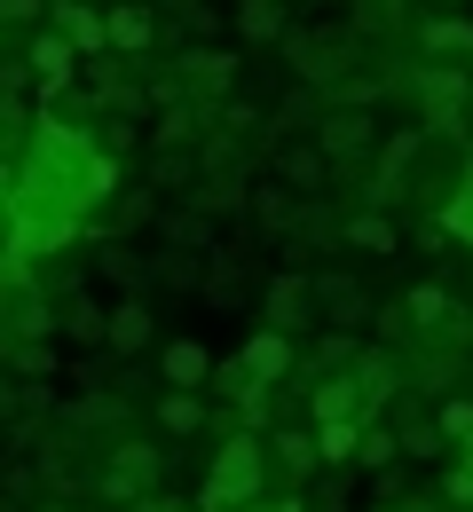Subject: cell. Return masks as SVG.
Returning a JSON list of instances; mask_svg holds the SVG:
<instances>
[{"label":"cell","instance_id":"cell-1","mask_svg":"<svg viewBox=\"0 0 473 512\" xmlns=\"http://www.w3.org/2000/svg\"><path fill=\"white\" fill-rule=\"evenodd\" d=\"M261 481H269V442H253V434H229L221 457H213V473H205V497L198 512H237L261 497Z\"/></svg>","mask_w":473,"mask_h":512},{"label":"cell","instance_id":"cell-2","mask_svg":"<svg viewBox=\"0 0 473 512\" xmlns=\"http://www.w3.org/2000/svg\"><path fill=\"white\" fill-rule=\"evenodd\" d=\"M316 150H324L332 166L363 158V150H371V111H324V119H316Z\"/></svg>","mask_w":473,"mask_h":512},{"label":"cell","instance_id":"cell-3","mask_svg":"<svg viewBox=\"0 0 473 512\" xmlns=\"http://www.w3.org/2000/svg\"><path fill=\"white\" fill-rule=\"evenodd\" d=\"M332 182V158L316 150V142H284L276 150V190H300V197H316Z\"/></svg>","mask_w":473,"mask_h":512},{"label":"cell","instance_id":"cell-4","mask_svg":"<svg viewBox=\"0 0 473 512\" xmlns=\"http://www.w3.org/2000/svg\"><path fill=\"white\" fill-rule=\"evenodd\" d=\"M418 95H426V119H434V127H458L473 79H466V71H450V64H434V71H418Z\"/></svg>","mask_w":473,"mask_h":512},{"label":"cell","instance_id":"cell-5","mask_svg":"<svg viewBox=\"0 0 473 512\" xmlns=\"http://www.w3.org/2000/svg\"><path fill=\"white\" fill-rule=\"evenodd\" d=\"M150 481H158V449H150V442H127V449H119V465L103 473V497H135V505H142V489H150Z\"/></svg>","mask_w":473,"mask_h":512},{"label":"cell","instance_id":"cell-6","mask_svg":"<svg viewBox=\"0 0 473 512\" xmlns=\"http://www.w3.org/2000/svg\"><path fill=\"white\" fill-rule=\"evenodd\" d=\"M269 331H300V323H316V284L308 276H276L269 284Z\"/></svg>","mask_w":473,"mask_h":512},{"label":"cell","instance_id":"cell-7","mask_svg":"<svg viewBox=\"0 0 473 512\" xmlns=\"http://www.w3.org/2000/svg\"><path fill=\"white\" fill-rule=\"evenodd\" d=\"M158 379H166V386H190V394H198V386L213 379V355H205L198 339H166V355H158Z\"/></svg>","mask_w":473,"mask_h":512},{"label":"cell","instance_id":"cell-8","mask_svg":"<svg viewBox=\"0 0 473 512\" xmlns=\"http://www.w3.org/2000/svg\"><path fill=\"white\" fill-rule=\"evenodd\" d=\"M150 339H158V323H150V308H142V300L111 308V323H103V347H111V355H142Z\"/></svg>","mask_w":473,"mask_h":512},{"label":"cell","instance_id":"cell-9","mask_svg":"<svg viewBox=\"0 0 473 512\" xmlns=\"http://www.w3.org/2000/svg\"><path fill=\"white\" fill-rule=\"evenodd\" d=\"M56 32L71 40V56L111 48V40H103V8H87V0H56Z\"/></svg>","mask_w":473,"mask_h":512},{"label":"cell","instance_id":"cell-10","mask_svg":"<svg viewBox=\"0 0 473 512\" xmlns=\"http://www.w3.org/2000/svg\"><path fill=\"white\" fill-rule=\"evenodd\" d=\"M71 64H79V56H71L64 32H40V40H32V79H40V95H56L71 79Z\"/></svg>","mask_w":473,"mask_h":512},{"label":"cell","instance_id":"cell-11","mask_svg":"<svg viewBox=\"0 0 473 512\" xmlns=\"http://www.w3.org/2000/svg\"><path fill=\"white\" fill-rule=\"evenodd\" d=\"M103 323H111L103 300H64V308H56V331H64L71 347H103Z\"/></svg>","mask_w":473,"mask_h":512},{"label":"cell","instance_id":"cell-12","mask_svg":"<svg viewBox=\"0 0 473 512\" xmlns=\"http://www.w3.org/2000/svg\"><path fill=\"white\" fill-rule=\"evenodd\" d=\"M316 308H324V323L355 331V323H363V292H355L347 276H316Z\"/></svg>","mask_w":473,"mask_h":512},{"label":"cell","instance_id":"cell-13","mask_svg":"<svg viewBox=\"0 0 473 512\" xmlns=\"http://www.w3.org/2000/svg\"><path fill=\"white\" fill-rule=\"evenodd\" d=\"M103 40L111 48H150L158 40V16L150 8H103Z\"/></svg>","mask_w":473,"mask_h":512},{"label":"cell","instance_id":"cell-14","mask_svg":"<svg viewBox=\"0 0 473 512\" xmlns=\"http://www.w3.org/2000/svg\"><path fill=\"white\" fill-rule=\"evenodd\" d=\"M442 316H450V292L442 284H410V300L395 308V323H410V331H434Z\"/></svg>","mask_w":473,"mask_h":512},{"label":"cell","instance_id":"cell-15","mask_svg":"<svg viewBox=\"0 0 473 512\" xmlns=\"http://www.w3.org/2000/svg\"><path fill=\"white\" fill-rule=\"evenodd\" d=\"M269 465H284V481H308V473H316V434H292V426H284L269 442Z\"/></svg>","mask_w":473,"mask_h":512},{"label":"cell","instance_id":"cell-16","mask_svg":"<svg viewBox=\"0 0 473 512\" xmlns=\"http://www.w3.org/2000/svg\"><path fill=\"white\" fill-rule=\"evenodd\" d=\"M355 442H363L355 418H324L316 426V465H355Z\"/></svg>","mask_w":473,"mask_h":512},{"label":"cell","instance_id":"cell-17","mask_svg":"<svg viewBox=\"0 0 473 512\" xmlns=\"http://www.w3.org/2000/svg\"><path fill=\"white\" fill-rule=\"evenodd\" d=\"M418 48H426V56H473V24L466 16H434V24L418 32Z\"/></svg>","mask_w":473,"mask_h":512},{"label":"cell","instance_id":"cell-18","mask_svg":"<svg viewBox=\"0 0 473 512\" xmlns=\"http://www.w3.org/2000/svg\"><path fill=\"white\" fill-rule=\"evenodd\" d=\"M198 292L213 300V308H229V300H245V268L229 253H213V268H198Z\"/></svg>","mask_w":473,"mask_h":512},{"label":"cell","instance_id":"cell-19","mask_svg":"<svg viewBox=\"0 0 473 512\" xmlns=\"http://www.w3.org/2000/svg\"><path fill=\"white\" fill-rule=\"evenodd\" d=\"M339 237H347V245H363V253H395V245H403L387 213H347V229H339Z\"/></svg>","mask_w":473,"mask_h":512},{"label":"cell","instance_id":"cell-20","mask_svg":"<svg viewBox=\"0 0 473 512\" xmlns=\"http://www.w3.org/2000/svg\"><path fill=\"white\" fill-rule=\"evenodd\" d=\"M253 221L269 229V237H284V229H300V197H284L269 182V190H253Z\"/></svg>","mask_w":473,"mask_h":512},{"label":"cell","instance_id":"cell-21","mask_svg":"<svg viewBox=\"0 0 473 512\" xmlns=\"http://www.w3.org/2000/svg\"><path fill=\"white\" fill-rule=\"evenodd\" d=\"M237 32L245 40H284V0H237Z\"/></svg>","mask_w":473,"mask_h":512},{"label":"cell","instance_id":"cell-22","mask_svg":"<svg viewBox=\"0 0 473 512\" xmlns=\"http://www.w3.org/2000/svg\"><path fill=\"white\" fill-rule=\"evenodd\" d=\"M158 426H166V434H198V426H205L198 394H190V386H174V394H166V402H158Z\"/></svg>","mask_w":473,"mask_h":512},{"label":"cell","instance_id":"cell-23","mask_svg":"<svg viewBox=\"0 0 473 512\" xmlns=\"http://www.w3.org/2000/svg\"><path fill=\"white\" fill-rule=\"evenodd\" d=\"M190 87H198V95H229V79H237V56H190Z\"/></svg>","mask_w":473,"mask_h":512},{"label":"cell","instance_id":"cell-24","mask_svg":"<svg viewBox=\"0 0 473 512\" xmlns=\"http://www.w3.org/2000/svg\"><path fill=\"white\" fill-rule=\"evenodd\" d=\"M442 237H466V245H473V174L458 182V197L442 205Z\"/></svg>","mask_w":473,"mask_h":512},{"label":"cell","instance_id":"cell-25","mask_svg":"<svg viewBox=\"0 0 473 512\" xmlns=\"http://www.w3.org/2000/svg\"><path fill=\"white\" fill-rule=\"evenodd\" d=\"M190 127H198V119H190L182 103H166V119L150 127V142H158V150H182V142H190Z\"/></svg>","mask_w":473,"mask_h":512},{"label":"cell","instance_id":"cell-26","mask_svg":"<svg viewBox=\"0 0 473 512\" xmlns=\"http://www.w3.org/2000/svg\"><path fill=\"white\" fill-rule=\"evenodd\" d=\"M150 276H158V284H198V253H182V245H174V253L150 260Z\"/></svg>","mask_w":473,"mask_h":512},{"label":"cell","instance_id":"cell-27","mask_svg":"<svg viewBox=\"0 0 473 512\" xmlns=\"http://www.w3.org/2000/svg\"><path fill=\"white\" fill-rule=\"evenodd\" d=\"M434 426H442V442H473V402H466V394H450Z\"/></svg>","mask_w":473,"mask_h":512},{"label":"cell","instance_id":"cell-28","mask_svg":"<svg viewBox=\"0 0 473 512\" xmlns=\"http://www.w3.org/2000/svg\"><path fill=\"white\" fill-rule=\"evenodd\" d=\"M395 449H410V457H442V426H426V418H410L403 434H395Z\"/></svg>","mask_w":473,"mask_h":512},{"label":"cell","instance_id":"cell-29","mask_svg":"<svg viewBox=\"0 0 473 512\" xmlns=\"http://www.w3.org/2000/svg\"><path fill=\"white\" fill-rule=\"evenodd\" d=\"M395 457H403V449H395V434H371V426H363V442H355V465H395Z\"/></svg>","mask_w":473,"mask_h":512},{"label":"cell","instance_id":"cell-30","mask_svg":"<svg viewBox=\"0 0 473 512\" xmlns=\"http://www.w3.org/2000/svg\"><path fill=\"white\" fill-rule=\"evenodd\" d=\"M150 8H166V16H182L190 32H213V8H205V0H150Z\"/></svg>","mask_w":473,"mask_h":512},{"label":"cell","instance_id":"cell-31","mask_svg":"<svg viewBox=\"0 0 473 512\" xmlns=\"http://www.w3.org/2000/svg\"><path fill=\"white\" fill-rule=\"evenodd\" d=\"M0 24H40V0H0Z\"/></svg>","mask_w":473,"mask_h":512},{"label":"cell","instance_id":"cell-32","mask_svg":"<svg viewBox=\"0 0 473 512\" xmlns=\"http://www.w3.org/2000/svg\"><path fill=\"white\" fill-rule=\"evenodd\" d=\"M8 190H16V166H0V205H8Z\"/></svg>","mask_w":473,"mask_h":512},{"label":"cell","instance_id":"cell-33","mask_svg":"<svg viewBox=\"0 0 473 512\" xmlns=\"http://www.w3.org/2000/svg\"><path fill=\"white\" fill-rule=\"evenodd\" d=\"M40 512H64V505H40Z\"/></svg>","mask_w":473,"mask_h":512},{"label":"cell","instance_id":"cell-34","mask_svg":"<svg viewBox=\"0 0 473 512\" xmlns=\"http://www.w3.org/2000/svg\"><path fill=\"white\" fill-rule=\"evenodd\" d=\"M450 8H466V0H450Z\"/></svg>","mask_w":473,"mask_h":512}]
</instances>
